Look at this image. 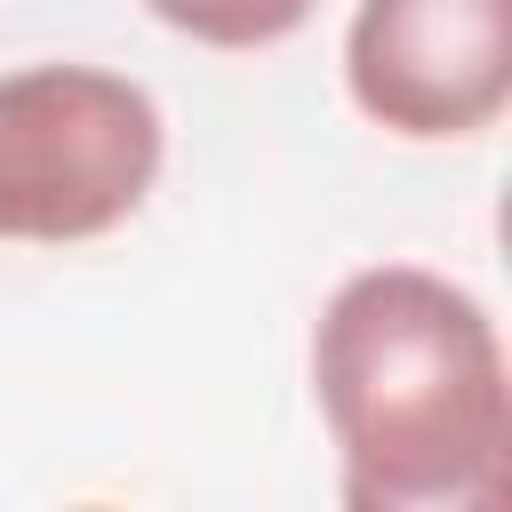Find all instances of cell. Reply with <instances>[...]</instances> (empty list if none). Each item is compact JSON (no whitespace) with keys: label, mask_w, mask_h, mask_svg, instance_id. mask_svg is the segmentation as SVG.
Listing matches in <instances>:
<instances>
[{"label":"cell","mask_w":512,"mask_h":512,"mask_svg":"<svg viewBox=\"0 0 512 512\" xmlns=\"http://www.w3.org/2000/svg\"><path fill=\"white\" fill-rule=\"evenodd\" d=\"M312 400L352 512H488L512 456V384L488 304L432 264H360L312 320Z\"/></svg>","instance_id":"1"},{"label":"cell","mask_w":512,"mask_h":512,"mask_svg":"<svg viewBox=\"0 0 512 512\" xmlns=\"http://www.w3.org/2000/svg\"><path fill=\"white\" fill-rule=\"evenodd\" d=\"M160 160L168 120L144 80L104 64L0 72V240H104L152 200Z\"/></svg>","instance_id":"2"},{"label":"cell","mask_w":512,"mask_h":512,"mask_svg":"<svg viewBox=\"0 0 512 512\" xmlns=\"http://www.w3.org/2000/svg\"><path fill=\"white\" fill-rule=\"evenodd\" d=\"M360 120L408 144H456L512 104V0H360L344 24Z\"/></svg>","instance_id":"3"},{"label":"cell","mask_w":512,"mask_h":512,"mask_svg":"<svg viewBox=\"0 0 512 512\" xmlns=\"http://www.w3.org/2000/svg\"><path fill=\"white\" fill-rule=\"evenodd\" d=\"M168 32L200 40V48H224V56H248V48H280L288 32H304V16L320 0H144Z\"/></svg>","instance_id":"4"}]
</instances>
